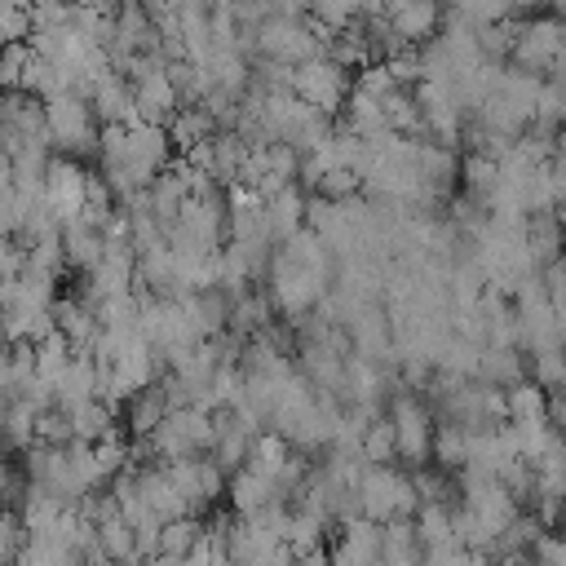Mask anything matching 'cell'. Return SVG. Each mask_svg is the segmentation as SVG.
I'll return each mask as SVG.
<instances>
[{
  "instance_id": "34",
  "label": "cell",
  "mask_w": 566,
  "mask_h": 566,
  "mask_svg": "<svg viewBox=\"0 0 566 566\" xmlns=\"http://www.w3.org/2000/svg\"><path fill=\"white\" fill-rule=\"evenodd\" d=\"M535 128L557 133V137L566 133V93L557 84H548V80H544V88L535 97Z\"/></svg>"
},
{
  "instance_id": "25",
  "label": "cell",
  "mask_w": 566,
  "mask_h": 566,
  "mask_svg": "<svg viewBox=\"0 0 566 566\" xmlns=\"http://www.w3.org/2000/svg\"><path fill=\"white\" fill-rule=\"evenodd\" d=\"M433 460H438L442 473H460V469L469 464V429H464V424H451V420H438Z\"/></svg>"
},
{
  "instance_id": "1",
  "label": "cell",
  "mask_w": 566,
  "mask_h": 566,
  "mask_svg": "<svg viewBox=\"0 0 566 566\" xmlns=\"http://www.w3.org/2000/svg\"><path fill=\"white\" fill-rule=\"evenodd\" d=\"M358 509L376 526L411 522L420 513V491H416L411 473H402L394 464H367L358 478Z\"/></svg>"
},
{
  "instance_id": "19",
  "label": "cell",
  "mask_w": 566,
  "mask_h": 566,
  "mask_svg": "<svg viewBox=\"0 0 566 566\" xmlns=\"http://www.w3.org/2000/svg\"><path fill=\"white\" fill-rule=\"evenodd\" d=\"M460 190L491 212V199L500 190V159H491L482 150H464L460 155Z\"/></svg>"
},
{
  "instance_id": "35",
  "label": "cell",
  "mask_w": 566,
  "mask_h": 566,
  "mask_svg": "<svg viewBox=\"0 0 566 566\" xmlns=\"http://www.w3.org/2000/svg\"><path fill=\"white\" fill-rule=\"evenodd\" d=\"M310 18L336 35V31H345L363 18V4L358 0H310Z\"/></svg>"
},
{
  "instance_id": "30",
  "label": "cell",
  "mask_w": 566,
  "mask_h": 566,
  "mask_svg": "<svg viewBox=\"0 0 566 566\" xmlns=\"http://www.w3.org/2000/svg\"><path fill=\"white\" fill-rule=\"evenodd\" d=\"M199 539H203V522L199 517H177V522H164L159 553L164 557H195Z\"/></svg>"
},
{
  "instance_id": "13",
  "label": "cell",
  "mask_w": 566,
  "mask_h": 566,
  "mask_svg": "<svg viewBox=\"0 0 566 566\" xmlns=\"http://www.w3.org/2000/svg\"><path fill=\"white\" fill-rule=\"evenodd\" d=\"M93 111H97V119L102 124H137L142 115H137V88H133V80L128 75H119V71H111L97 88H93Z\"/></svg>"
},
{
  "instance_id": "2",
  "label": "cell",
  "mask_w": 566,
  "mask_h": 566,
  "mask_svg": "<svg viewBox=\"0 0 566 566\" xmlns=\"http://www.w3.org/2000/svg\"><path fill=\"white\" fill-rule=\"evenodd\" d=\"M212 442H217V411H203V407H177V411L146 438V451H150L159 464H177V460L208 455Z\"/></svg>"
},
{
  "instance_id": "26",
  "label": "cell",
  "mask_w": 566,
  "mask_h": 566,
  "mask_svg": "<svg viewBox=\"0 0 566 566\" xmlns=\"http://www.w3.org/2000/svg\"><path fill=\"white\" fill-rule=\"evenodd\" d=\"M553 416V394L539 389L535 380H522L509 389V420H548Z\"/></svg>"
},
{
  "instance_id": "17",
  "label": "cell",
  "mask_w": 566,
  "mask_h": 566,
  "mask_svg": "<svg viewBox=\"0 0 566 566\" xmlns=\"http://www.w3.org/2000/svg\"><path fill=\"white\" fill-rule=\"evenodd\" d=\"M526 248L535 256L539 270H548L553 261L566 256V221L557 212H535L526 217Z\"/></svg>"
},
{
  "instance_id": "16",
  "label": "cell",
  "mask_w": 566,
  "mask_h": 566,
  "mask_svg": "<svg viewBox=\"0 0 566 566\" xmlns=\"http://www.w3.org/2000/svg\"><path fill=\"white\" fill-rule=\"evenodd\" d=\"M62 248H66V265L71 274H93L106 256V234L88 221H66L62 226Z\"/></svg>"
},
{
  "instance_id": "12",
  "label": "cell",
  "mask_w": 566,
  "mask_h": 566,
  "mask_svg": "<svg viewBox=\"0 0 566 566\" xmlns=\"http://www.w3.org/2000/svg\"><path fill=\"white\" fill-rule=\"evenodd\" d=\"M305 212H310V195H305L301 181H292L287 190H279L274 199H265V230H270L274 248L287 243L296 230H305Z\"/></svg>"
},
{
  "instance_id": "3",
  "label": "cell",
  "mask_w": 566,
  "mask_h": 566,
  "mask_svg": "<svg viewBox=\"0 0 566 566\" xmlns=\"http://www.w3.org/2000/svg\"><path fill=\"white\" fill-rule=\"evenodd\" d=\"M49 111V133H53V150L71 155V159H97V142H102V119L93 111L88 97L80 93H57L44 102Z\"/></svg>"
},
{
  "instance_id": "31",
  "label": "cell",
  "mask_w": 566,
  "mask_h": 566,
  "mask_svg": "<svg viewBox=\"0 0 566 566\" xmlns=\"http://www.w3.org/2000/svg\"><path fill=\"white\" fill-rule=\"evenodd\" d=\"M531 380L548 394H566V345L531 354Z\"/></svg>"
},
{
  "instance_id": "41",
  "label": "cell",
  "mask_w": 566,
  "mask_h": 566,
  "mask_svg": "<svg viewBox=\"0 0 566 566\" xmlns=\"http://www.w3.org/2000/svg\"><path fill=\"white\" fill-rule=\"evenodd\" d=\"M557 217H562V221H566V203H562V208H557Z\"/></svg>"
},
{
  "instance_id": "37",
  "label": "cell",
  "mask_w": 566,
  "mask_h": 566,
  "mask_svg": "<svg viewBox=\"0 0 566 566\" xmlns=\"http://www.w3.org/2000/svg\"><path fill=\"white\" fill-rule=\"evenodd\" d=\"M27 62H31V44H4V57H0V80H4V88H22Z\"/></svg>"
},
{
  "instance_id": "20",
  "label": "cell",
  "mask_w": 566,
  "mask_h": 566,
  "mask_svg": "<svg viewBox=\"0 0 566 566\" xmlns=\"http://www.w3.org/2000/svg\"><path fill=\"white\" fill-rule=\"evenodd\" d=\"M478 380H486V385H495V389H513V385H522V380H531V358H526V349H495V345H486L482 349V371H478Z\"/></svg>"
},
{
  "instance_id": "15",
  "label": "cell",
  "mask_w": 566,
  "mask_h": 566,
  "mask_svg": "<svg viewBox=\"0 0 566 566\" xmlns=\"http://www.w3.org/2000/svg\"><path fill=\"white\" fill-rule=\"evenodd\" d=\"M133 88H137V115H142L146 124H164V128H168V119L181 111V93H177V84H172L168 71L146 75V80H137Z\"/></svg>"
},
{
  "instance_id": "40",
  "label": "cell",
  "mask_w": 566,
  "mask_h": 566,
  "mask_svg": "<svg viewBox=\"0 0 566 566\" xmlns=\"http://www.w3.org/2000/svg\"><path fill=\"white\" fill-rule=\"evenodd\" d=\"M548 13H557L566 22V0H548Z\"/></svg>"
},
{
  "instance_id": "4",
  "label": "cell",
  "mask_w": 566,
  "mask_h": 566,
  "mask_svg": "<svg viewBox=\"0 0 566 566\" xmlns=\"http://www.w3.org/2000/svg\"><path fill=\"white\" fill-rule=\"evenodd\" d=\"M385 411H389L394 433H398V460H407L411 469H424L433 460V433H438V416H433L429 398L398 385Z\"/></svg>"
},
{
  "instance_id": "5",
  "label": "cell",
  "mask_w": 566,
  "mask_h": 566,
  "mask_svg": "<svg viewBox=\"0 0 566 566\" xmlns=\"http://www.w3.org/2000/svg\"><path fill=\"white\" fill-rule=\"evenodd\" d=\"M354 75H349V66H340V62H332V57H314V62H301L296 66V75H292V93L305 102V106H314V111H323V115H345V102H349V93H354Z\"/></svg>"
},
{
  "instance_id": "7",
  "label": "cell",
  "mask_w": 566,
  "mask_h": 566,
  "mask_svg": "<svg viewBox=\"0 0 566 566\" xmlns=\"http://www.w3.org/2000/svg\"><path fill=\"white\" fill-rule=\"evenodd\" d=\"M168 478H172V486L181 491V500H186V509H190V517H199V513H208L226 491H230V482H226V469L212 460V455H195V460H177V464H168Z\"/></svg>"
},
{
  "instance_id": "8",
  "label": "cell",
  "mask_w": 566,
  "mask_h": 566,
  "mask_svg": "<svg viewBox=\"0 0 566 566\" xmlns=\"http://www.w3.org/2000/svg\"><path fill=\"white\" fill-rule=\"evenodd\" d=\"M88 168L71 155H53V168L44 177V203L57 212V221H80L84 217V203H88Z\"/></svg>"
},
{
  "instance_id": "36",
  "label": "cell",
  "mask_w": 566,
  "mask_h": 566,
  "mask_svg": "<svg viewBox=\"0 0 566 566\" xmlns=\"http://www.w3.org/2000/svg\"><path fill=\"white\" fill-rule=\"evenodd\" d=\"M354 88H363V93H371V97H380V102H385V97H389L394 88H402V84L394 80L389 62H371V66H363V71H358V84H354Z\"/></svg>"
},
{
  "instance_id": "10",
  "label": "cell",
  "mask_w": 566,
  "mask_h": 566,
  "mask_svg": "<svg viewBox=\"0 0 566 566\" xmlns=\"http://www.w3.org/2000/svg\"><path fill=\"white\" fill-rule=\"evenodd\" d=\"M230 509H234V517H256V513H265V509H274V504H287L283 500V491H279V482L270 478V473H261V469H252V464H243L239 473H230Z\"/></svg>"
},
{
  "instance_id": "23",
  "label": "cell",
  "mask_w": 566,
  "mask_h": 566,
  "mask_svg": "<svg viewBox=\"0 0 566 566\" xmlns=\"http://www.w3.org/2000/svg\"><path fill=\"white\" fill-rule=\"evenodd\" d=\"M221 128H217V119L203 111V106H181L172 119H168V137H172V146H177V155H190L199 142H208V137H217Z\"/></svg>"
},
{
  "instance_id": "24",
  "label": "cell",
  "mask_w": 566,
  "mask_h": 566,
  "mask_svg": "<svg viewBox=\"0 0 566 566\" xmlns=\"http://www.w3.org/2000/svg\"><path fill=\"white\" fill-rule=\"evenodd\" d=\"M71 424H75V442H102L115 433V402L93 398V402L71 411Z\"/></svg>"
},
{
  "instance_id": "29",
  "label": "cell",
  "mask_w": 566,
  "mask_h": 566,
  "mask_svg": "<svg viewBox=\"0 0 566 566\" xmlns=\"http://www.w3.org/2000/svg\"><path fill=\"white\" fill-rule=\"evenodd\" d=\"M327 517L310 513V509H292V522H287V548L292 553H314L323 548V535H327Z\"/></svg>"
},
{
  "instance_id": "33",
  "label": "cell",
  "mask_w": 566,
  "mask_h": 566,
  "mask_svg": "<svg viewBox=\"0 0 566 566\" xmlns=\"http://www.w3.org/2000/svg\"><path fill=\"white\" fill-rule=\"evenodd\" d=\"M310 195H323V199H332V203H349V199H358L363 195V177L354 172V168H327L323 177H318V186L310 190Z\"/></svg>"
},
{
  "instance_id": "11",
  "label": "cell",
  "mask_w": 566,
  "mask_h": 566,
  "mask_svg": "<svg viewBox=\"0 0 566 566\" xmlns=\"http://www.w3.org/2000/svg\"><path fill=\"white\" fill-rule=\"evenodd\" d=\"M168 416H172V398H168V385H164V380L137 389V394L124 402V424H128V433H133L137 442H146Z\"/></svg>"
},
{
  "instance_id": "32",
  "label": "cell",
  "mask_w": 566,
  "mask_h": 566,
  "mask_svg": "<svg viewBox=\"0 0 566 566\" xmlns=\"http://www.w3.org/2000/svg\"><path fill=\"white\" fill-rule=\"evenodd\" d=\"M447 9L473 27H500L513 18V0H447Z\"/></svg>"
},
{
  "instance_id": "18",
  "label": "cell",
  "mask_w": 566,
  "mask_h": 566,
  "mask_svg": "<svg viewBox=\"0 0 566 566\" xmlns=\"http://www.w3.org/2000/svg\"><path fill=\"white\" fill-rule=\"evenodd\" d=\"M137 482H142L146 504H150V509H155L164 522L190 517V509H186L181 491H177V486H172V478H168V464H146V469H137Z\"/></svg>"
},
{
  "instance_id": "28",
  "label": "cell",
  "mask_w": 566,
  "mask_h": 566,
  "mask_svg": "<svg viewBox=\"0 0 566 566\" xmlns=\"http://www.w3.org/2000/svg\"><path fill=\"white\" fill-rule=\"evenodd\" d=\"M363 460H367V464H389V460H398V433H394L389 411L371 416V424L363 429Z\"/></svg>"
},
{
  "instance_id": "27",
  "label": "cell",
  "mask_w": 566,
  "mask_h": 566,
  "mask_svg": "<svg viewBox=\"0 0 566 566\" xmlns=\"http://www.w3.org/2000/svg\"><path fill=\"white\" fill-rule=\"evenodd\" d=\"M35 420H40L35 407H27V402H4V433H9V451H13V455H27V451L40 442Z\"/></svg>"
},
{
  "instance_id": "38",
  "label": "cell",
  "mask_w": 566,
  "mask_h": 566,
  "mask_svg": "<svg viewBox=\"0 0 566 566\" xmlns=\"http://www.w3.org/2000/svg\"><path fill=\"white\" fill-rule=\"evenodd\" d=\"M296 566H332V553H327V548H314V553H296Z\"/></svg>"
},
{
  "instance_id": "9",
  "label": "cell",
  "mask_w": 566,
  "mask_h": 566,
  "mask_svg": "<svg viewBox=\"0 0 566 566\" xmlns=\"http://www.w3.org/2000/svg\"><path fill=\"white\" fill-rule=\"evenodd\" d=\"M389 22H394V31L411 49H420V44H429V40L442 35L447 0H398V4H389Z\"/></svg>"
},
{
  "instance_id": "6",
  "label": "cell",
  "mask_w": 566,
  "mask_h": 566,
  "mask_svg": "<svg viewBox=\"0 0 566 566\" xmlns=\"http://www.w3.org/2000/svg\"><path fill=\"white\" fill-rule=\"evenodd\" d=\"M566 53V22L557 13H539V18H517V40H513V57L509 66L544 75L553 71V62Z\"/></svg>"
},
{
  "instance_id": "14",
  "label": "cell",
  "mask_w": 566,
  "mask_h": 566,
  "mask_svg": "<svg viewBox=\"0 0 566 566\" xmlns=\"http://www.w3.org/2000/svg\"><path fill=\"white\" fill-rule=\"evenodd\" d=\"M53 318H57V332H62L75 349H93L97 336H102V314H97L88 301H80V296H57Z\"/></svg>"
},
{
  "instance_id": "39",
  "label": "cell",
  "mask_w": 566,
  "mask_h": 566,
  "mask_svg": "<svg viewBox=\"0 0 566 566\" xmlns=\"http://www.w3.org/2000/svg\"><path fill=\"white\" fill-rule=\"evenodd\" d=\"M548 84H557V88L566 93V53H562V57L553 62V71H548Z\"/></svg>"
},
{
  "instance_id": "21",
  "label": "cell",
  "mask_w": 566,
  "mask_h": 566,
  "mask_svg": "<svg viewBox=\"0 0 566 566\" xmlns=\"http://www.w3.org/2000/svg\"><path fill=\"white\" fill-rule=\"evenodd\" d=\"M455 504H460V500H455ZM455 504H420V513L411 517V522H416V535H420V544H424V553L464 544V539H460V526H455Z\"/></svg>"
},
{
  "instance_id": "22",
  "label": "cell",
  "mask_w": 566,
  "mask_h": 566,
  "mask_svg": "<svg viewBox=\"0 0 566 566\" xmlns=\"http://www.w3.org/2000/svg\"><path fill=\"white\" fill-rule=\"evenodd\" d=\"M248 155H252V146H248L234 128H221V133L212 137V177H217V186H221V190L239 186Z\"/></svg>"
}]
</instances>
